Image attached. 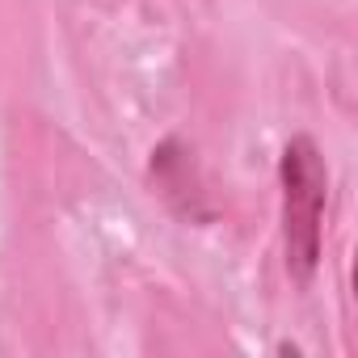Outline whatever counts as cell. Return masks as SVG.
I'll list each match as a JSON object with an SVG mask.
<instances>
[{"instance_id": "obj_2", "label": "cell", "mask_w": 358, "mask_h": 358, "mask_svg": "<svg viewBox=\"0 0 358 358\" xmlns=\"http://www.w3.org/2000/svg\"><path fill=\"white\" fill-rule=\"evenodd\" d=\"M148 182L152 190L164 199V207L177 215V220H186L194 228H207L220 220L211 194H207V182H203V169L194 160V148L186 139H160L148 156Z\"/></svg>"}, {"instance_id": "obj_1", "label": "cell", "mask_w": 358, "mask_h": 358, "mask_svg": "<svg viewBox=\"0 0 358 358\" xmlns=\"http://www.w3.org/2000/svg\"><path fill=\"white\" fill-rule=\"evenodd\" d=\"M282 190V257L295 287H312L324 257V215H329V160L312 135H291L278 156Z\"/></svg>"}]
</instances>
